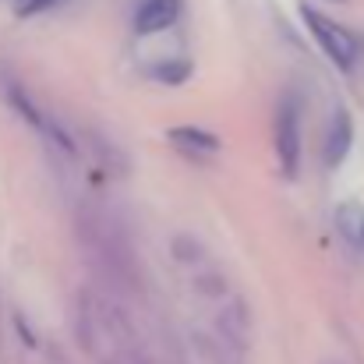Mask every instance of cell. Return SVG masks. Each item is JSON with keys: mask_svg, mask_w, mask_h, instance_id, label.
<instances>
[{"mask_svg": "<svg viewBox=\"0 0 364 364\" xmlns=\"http://www.w3.org/2000/svg\"><path fill=\"white\" fill-rule=\"evenodd\" d=\"M191 75V64L188 60H163V64H152V78L166 82V85H177Z\"/></svg>", "mask_w": 364, "mask_h": 364, "instance_id": "2e32d148", "label": "cell"}, {"mask_svg": "<svg viewBox=\"0 0 364 364\" xmlns=\"http://www.w3.org/2000/svg\"><path fill=\"white\" fill-rule=\"evenodd\" d=\"M198 350L205 354L209 364H247L241 343H234V340H227L220 333L216 336H198Z\"/></svg>", "mask_w": 364, "mask_h": 364, "instance_id": "30bf717a", "label": "cell"}, {"mask_svg": "<svg viewBox=\"0 0 364 364\" xmlns=\"http://www.w3.org/2000/svg\"><path fill=\"white\" fill-rule=\"evenodd\" d=\"M336 223H340V234L354 247H364V205L361 202H343L336 209Z\"/></svg>", "mask_w": 364, "mask_h": 364, "instance_id": "8fae6325", "label": "cell"}, {"mask_svg": "<svg viewBox=\"0 0 364 364\" xmlns=\"http://www.w3.org/2000/svg\"><path fill=\"white\" fill-rule=\"evenodd\" d=\"M4 92H7V103H11V107H14V110H18L25 121L32 124V127H39V131L46 127V117L39 114V107H36V103H32V100H28V96H25L18 85H14V82H7V89H4Z\"/></svg>", "mask_w": 364, "mask_h": 364, "instance_id": "9a60e30c", "label": "cell"}, {"mask_svg": "<svg viewBox=\"0 0 364 364\" xmlns=\"http://www.w3.org/2000/svg\"><path fill=\"white\" fill-rule=\"evenodd\" d=\"M170 255L181 262V265H202L205 262V244L191 234H173L170 237Z\"/></svg>", "mask_w": 364, "mask_h": 364, "instance_id": "4fadbf2b", "label": "cell"}, {"mask_svg": "<svg viewBox=\"0 0 364 364\" xmlns=\"http://www.w3.org/2000/svg\"><path fill=\"white\" fill-rule=\"evenodd\" d=\"M354 145V124H350V114L347 110H336L333 121H329V131H326V145H322V159L326 166H340L347 159Z\"/></svg>", "mask_w": 364, "mask_h": 364, "instance_id": "8992f818", "label": "cell"}, {"mask_svg": "<svg viewBox=\"0 0 364 364\" xmlns=\"http://www.w3.org/2000/svg\"><path fill=\"white\" fill-rule=\"evenodd\" d=\"M53 4H60V0H14V11H18L21 18H32V14H43V11H50Z\"/></svg>", "mask_w": 364, "mask_h": 364, "instance_id": "e0dca14e", "label": "cell"}, {"mask_svg": "<svg viewBox=\"0 0 364 364\" xmlns=\"http://www.w3.org/2000/svg\"><path fill=\"white\" fill-rule=\"evenodd\" d=\"M177 18H181V0H145L134 14V28L141 36H152V32L170 28Z\"/></svg>", "mask_w": 364, "mask_h": 364, "instance_id": "ba28073f", "label": "cell"}, {"mask_svg": "<svg viewBox=\"0 0 364 364\" xmlns=\"http://www.w3.org/2000/svg\"><path fill=\"white\" fill-rule=\"evenodd\" d=\"M170 141L177 149H184L188 156H216L220 152L216 134L205 127H170Z\"/></svg>", "mask_w": 364, "mask_h": 364, "instance_id": "9c48e42d", "label": "cell"}, {"mask_svg": "<svg viewBox=\"0 0 364 364\" xmlns=\"http://www.w3.org/2000/svg\"><path fill=\"white\" fill-rule=\"evenodd\" d=\"M333 4H343V0H333Z\"/></svg>", "mask_w": 364, "mask_h": 364, "instance_id": "ac0fdd59", "label": "cell"}, {"mask_svg": "<svg viewBox=\"0 0 364 364\" xmlns=\"http://www.w3.org/2000/svg\"><path fill=\"white\" fill-rule=\"evenodd\" d=\"M100 315H96V304H92V294L82 290L78 301H75V336H78V347L85 354H96L100 347Z\"/></svg>", "mask_w": 364, "mask_h": 364, "instance_id": "52a82bcc", "label": "cell"}, {"mask_svg": "<svg viewBox=\"0 0 364 364\" xmlns=\"http://www.w3.org/2000/svg\"><path fill=\"white\" fill-rule=\"evenodd\" d=\"M85 138H89V145H92V152L100 156V163H103V166H110V170H127L124 152H121V149H114V141H110L103 131L89 127V131H85Z\"/></svg>", "mask_w": 364, "mask_h": 364, "instance_id": "7c38bea8", "label": "cell"}, {"mask_svg": "<svg viewBox=\"0 0 364 364\" xmlns=\"http://www.w3.org/2000/svg\"><path fill=\"white\" fill-rule=\"evenodd\" d=\"M276 152L287 173H297L301 159V110L294 100H283L276 110Z\"/></svg>", "mask_w": 364, "mask_h": 364, "instance_id": "277c9868", "label": "cell"}, {"mask_svg": "<svg viewBox=\"0 0 364 364\" xmlns=\"http://www.w3.org/2000/svg\"><path fill=\"white\" fill-rule=\"evenodd\" d=\"M195 290H198L205 301H223V297H230V287H227L223 272H216V269L195 272Z\"/></svg>", "mask_w": 364, "mask_h": 364, "instance_id": "5bb4252c", "label": "cell"}, {"mask_svg": "<svg viewBox=\"0 0 364 364\" xmlns=\"http://www.w3.org/2000/svg\"><path fill=\"white\" fill-rule=\"evenodd\" d=\"M216 333L247 347V340H251V308H247L244 297H237V294L223 297V304L216 311Z\"/></svg>", "mask_w": 364, "mask_h": 364, "instance_id": "5b68a950", "label": "cell"}, {"mask_svg": "<svg viewBox=\"0 0 364 364\" xmlns=\"http://www.w3.org/2000/svg\"><path fill=\"white\" fill-rule=\"evenodd\" d=\"M92 304H96V315H100L103 333H107L121 350L138 347V329H134V318H131L124 297L110 294V290H96V294H92Z\"/></svg>", "mask_w": 364, "mask_h": 364, "instance_id": "3957f363", "label": "cell"}, {"mask_svg": "<svg viewBox=\"0 0 364 364\" xmlns=\"http://www.w3.org/2000/svg\"><path fill=\"white\" fill-rule=\"evenodd\" d=\"M301 14H304V21H308L311 36L318 39V46L329 53V60H333L336 68L350 71V68L358 64V53H361L358 39H354L343 25H336V21H329L326 14H318L315 7H301Z\"/></svg>", "mask_w": 364, "mask_h": 364, "instance_id": "7a4b0ae2", "label": "cell"}, {"mask_svg": "<svg viewBox=\"0 0 364 364\" xmlns=\"http://www.w3.org/2000/svg\"><path fill=\"white\" fill-rule=\"evenodd\" d=\"M75 234L82 241V251L89 255V262L96 265L103 290L131 297L141 290V272H138V258L131 237L121 227V220L107 209H82L75 220Z\"/></svg>", "mask_w": 364, "mask_h": 364, "instance_id": "6da1fadb", "label": "cell"}]
</instances>
